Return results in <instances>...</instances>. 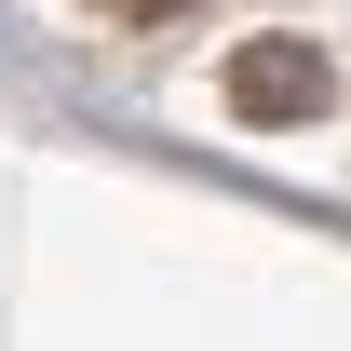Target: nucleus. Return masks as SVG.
I'll return each instance as SVG.
<instances>
[{
    "label": "nucleus",
    "mask_w": 351,
    "mask_h": 351,
    "mask_svg": "<svg viewBox=\"0 0 351 351\" xmlns=\"http://www.w3.org/2000/svg\"><path fill=\"white\" fill-rule=\"evenodd\" d=\"M230 108H243V122H311V108H324V54L311 41H243L230 54Z\"/></svg>",
    "instance_id": "1"
},
{
    "label": "nucleus",
    "mask_w": 351,
    "mask_h": 351,
    "mask_svg": "<svg viewBox=\"0 0 351 351\" xmlns=\"http://www.w3.org/2000/svg\"><path fill=\"white\" fill-rule=\"evenodd\" d=\"M122 27H176V14H203V0H108Z\"/></svg>",
    "instance_id": "2"
}]
</instances>
